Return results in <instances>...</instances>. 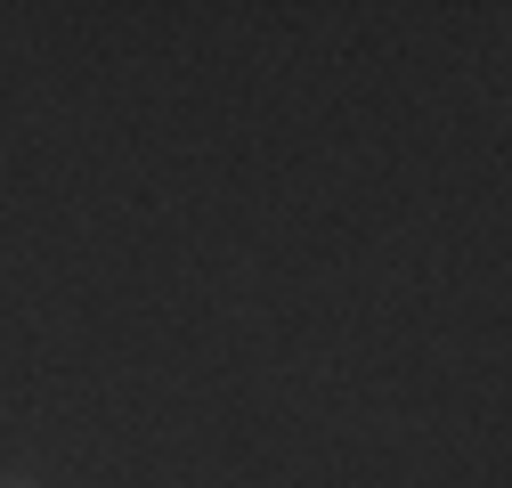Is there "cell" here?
<instances>
[{
	"label": "cell",
	"instance_id": "1",
	"mask_svg": "<svg viewBox=\"0 0 512 488\" xmlns=\"http://www.w3.org/2000/svg\"><path fill=\"white\" fill-rule=\"evenodd\" d=\"M0 488H33V480H25V472H9V480H0Z\"/></svg>",
	"mask_w": 512,
	"mask_h": 488
}]
</instances>
